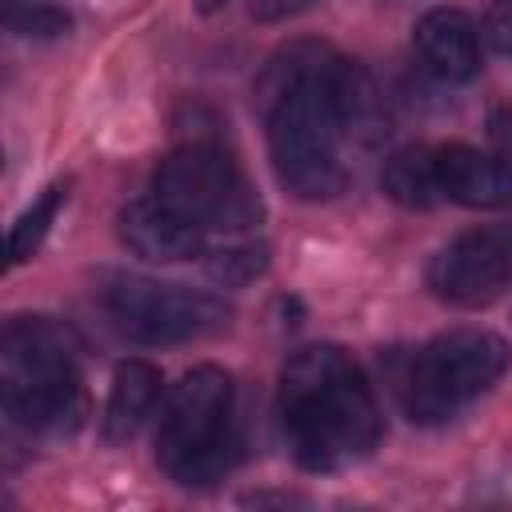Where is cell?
I'll use <instances>...</instances> for the list:
<instances>
[{
    "instance_id": "ac0fdd59",
    "label": "cell",
    "mask_w": 512,
    "mask_h": 512,
    "mask_svg": "<svg viewBox=\"0 0 512 512\" xmlns=\"http://www.w3.org/2000/svg\"><path fill=\"white\" fill-rule=\"evenodd\" d=\"M308 4H312V0H256L252 12H256L260 20H280V16L300 12V8H308Z\"/></svg>"
},
{
    "instance_id": "5bb4252c",
    "label": "cell",
    "mask_w": 512,
    "mask_h": 512,
    "mask_svg": "<svg viewBox=\"0 0 512 512\" xmlns=\"http://www.w3.org/2000/svg\"><path fill=\"white\" fill-rule=\"evenodd\" d=\"M60 204H64V184H52V188L12 224V236H8V264H20V260H28V256L40 248V240H44V232L52 228Z\"/></svg>"
},
{
    "instance_id": "d6986e66",
    "label": "cell",
    "mask_w": 512,
    "mask_h": 512,
    "mask_svg": "<svg viewBox=\"0 0 512 512\" xmlns=\"http://www.w3.org/2000/svg\"><path fill=\"white\" fill-rule=\"evenodd\" d=\"M204 12H216V8H224V4H232V0H196Z\"/></svg>"
},
{
    "instance_id": "30bf717a",
    "label": "cell",
    "mask_w": 512,
    "mask_h": 512,
    "mask_svg": "<svg viewBox=\"0 0 512 512\" xmlns=\"http://www.w3.org/2000/svg\"><path fill=\"white\" fill-rule=\"evenodd\" d=\"M440 192L464 208H504L512 204V168L468 144H448L436 152Z\"/></svg>"
},
{
    "instance_id": "ba28073f",
    "label": "cell",
    "mask_w": 512,
    "mask_h": 512,
    "mask_svg": "<svg viewBox=\"0 0 512 512\" xmlns=\"http://www.w3.org/2000/svg\"><path fill=\"white\" fill-rule=\"evenodd\" d=\"M428 284L448 304H488L512 288V220L480 224L456 236L428 264Z\"/></svg>"
},
{
    "instance_id": "7a4b0ae2",
    "label": "cell",
    "mask_w": 512,
    "mask_h": 512,
    "mask_svg": "<svg viewBox=\"0 0 512 512\" xmlns=\"http://www.w3.org/2000/svg\"><path fill=\"white\" fill-rule=\"evenodd\" d=\"M340 100H336V60H300L292 80L276 88L268 112V152L276 176L300 200H328L344 192L340 168Z\"/></svg>"
},
{
    "instance_id": "4fadbf2b",
    "label": "cell",
    "mask_w": 512,
    "mask_h": 512,
    "mask_svg": "<svg viewBox=\"0 0 512 512\" xmlns=\"http://www.w3.org/2000/svg\"><path fill=\"white\" fill-rule=\"evenodd\" d=\"M380 184L384 192L404 204V208H428L436 204L444 192H440V176H436V152H424V148H404L396 152L384 172H380Z\"/></svg>"
},
{
    "instance_id": "9a60e30c",
    "label": "cell",
    "mask_w": 512,
    "mask_h": 512,
    "mask_svg": "<svg viewBox=\"0 0 512 512\" xmlns=\"http://www.w3.org/2000/svg\"><path fill=\"white\" fill-rule=\"evenodd\" d=\"M480 28H484V40L492 52L512 56V0H492Z\"/></svg>"
},
{
    "instance_id": "5b68a950",
    "label": "cell",
    "mask_w": 512,
    "mask_h": 512,
    "mask_svg": "<svg viewBox=\"0 0 512 512\" xmlns=\"http://www.w3.org/2000/svg\"><path fill=\"white\" fill-rule=\"evenodd\" d=\"M504 368H508V344L500 336L456 328L424 344L408 360L396 388L412 420H444L456 412V404L492 388L504 376Z\"/></svg>"
},
{
    "instance_id": "7c38bea8",
    "label": "cell",
    "mask_w": 512,
    "mask_h": 512,
    "mask_svg": "<svg viewBox=\"0 0 512 512\" xmlns=\"http://www.w3.org/2000/svg\"><path fill=\"white\" fill-rule=\"evenodd\" d=\"M160 396V372L148 360H124L112 376V392L104 404V432L112 440H128L152 416Z\"/></svg>"
},
{
    "instance_id": "3957f363",
    "label": "cell",
    "mask_w": 512,
    "mask_h": 512,
    "mask_svg": "<svg viewBox=\"0 0 512 512\" xmlns=\"http://www.w3.org/2000/svg\"><path fill=\"white\" fill-rule=\"evenodd\" d=\"M0 392L12 424L28 432H68L84 404L72 336L44 316L12 320L0 336Z\"/></svg>"
},
{
    "instance_id": "8992f818",
    "label": "cell",
    "mask_w": 512,
    "mask_h": 512,
    "mask_svg": "<svg viewBox=\"0 0 512 512\" xmlns=\"http://www.w3.org/2000/svg\"><path fill=\"white\" fill-rule=\"evenodd\" d=\"M160 204L176 208L200 228H248L260 220V200L236 160L216 144H184L168 152L152 176Z\"/></svg>"
},
{
    "instance_id": "52a82bcc",
    "label": "cell",
    "mask_w": 512,
    "mask_h": 512,
    "mask_svg": "<svg viewBox=\"0 0 512 512\" xmlns=\"http://www.w3.org/2000/svg\"><path fill=\"white\" fill-rule=\"evenodd\" d=\"M112 320L120 332H128L140 344H180L216 332L228 320V308L208 296L180 284L148 280V276H120L104 296Z\"/></svg>"
},
{
    "instance_id": "9c48e42d",
    "label": "cell",
    "mask_w": 512,
    "mask_h": 512,
    "mask_svg": "<svg viewBox=\"0 0 512 512\" xmlns=\"http://www.w3.org/2000/svg\"><path fill=\"white\" fill-rule=\"evenodd\" d=\"M120 240L128 252H136L140 260H188L200 252V224H192L188 216H180L176 208L152 200H136L120 212Z\"/></svg>"
},
{
    "instance_id": "6da1fadb",
    "label": "cell",
    "mask_w": 512,
    "mask_h": 512,
    "mask_svg": "<svg viewBox=\"0 0 512 512\" xmlns=\"http://www.w3.org/2000/svg\"><path fill=\"white\" fill-rule=\"evenodd\" d=\"M280 424L296 460L336 472L364 460L380 440V408L364 372L336 348H300L280 376Z\"/></svg>"
},
{
    "instance_id": "e0dca14e",
    "label": "cell",
    "mask_w": 512,
    "mask_h": 512,
    "mask_svg": "<svg viewBox=\"0 0 512 512\" xmlns=\"http://www.w3.org/2000/svg\"><path fill=\"white\" fill-rule=\"evenodd\" d=\"M488 132H492V144H496L500 160L512 168V112H496L492 124H488Z\"/></svg>"
},
{
    "instance_id": "277c9868",
    "label": "cell",
    "mask_w": 512,
    "mask_h": 512,
    "mask_svg": "<svg viewBox=\"0 0 512 512\" xmlns=\"http://www.w3.org/2000/svg\"><path fill=\"white\" fill-rule=\"evenodd\" d=\"M232 380L216 364L192 368L168 396L156 428V464L188 488L220 480L232 464Z\"/></svg>"
},
{
    "instance_id": "8fae6325",
    "label": "cell",
    "mask_w": 512,
    "mask_h": 512,
    "mask_svg": "<svg viewBox=\"0 0 512 512\" xmlns=\"http://www.w3.org/2000/svg\"><path fill=\"white\" fill-rule=\"evenodd\" d=\"M416 52L444 80H468L480 68L476 24L456 8H432L416 20Z\"/></svg>"
},
{
    "instance_id": "2e32d148",
    "label": "cell",
    "mask_w": 512,
    "mask_h": 512,
    "mask_svg": "<svg viewBox=\"0 0 512 512\" xmlns=\"http://www.w3.org/2000/svg\"><path fill=\"white\" fill-rule=\"evenodd\" d=\"M260 252H252V248H232V252H216V260H212V276L216 280H244V276H252V272H260Z\"/></svg>"
}]
</instances>
